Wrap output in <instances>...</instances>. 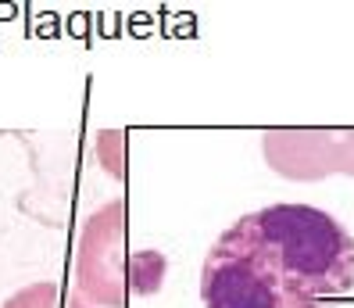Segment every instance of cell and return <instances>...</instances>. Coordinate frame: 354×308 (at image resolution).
<instances>
[{
    "mask_svg": "<svg viewBox=\"0 0 354 308\" xmlns=\"http://www.w3.org/2000/svg\"><path fill=\"white\" fill-rule=\"evenodd\" d=\"M75 294L86 305L122 308L129 294H154L165 276L158 251H129L126 201L115 197L97 208L75 240Z\"/></svg>",
    "mask_w": 354,
    "mask_h": 308,
    "instance_id": "obj_2",
    "label": "cell"
},
{
    "mask_svg": "<svg viewBox=\"0 0 354 308\" xmlns=\"http://www.w3.org/2000/svg\"><path fill=\"white\" fill-rule=\"evenodd\" d=\"M261 154L279 179H354V129H265Z\"/></svg>",
    "mask_w": 354,
    "mask_h": 308,
    "instance_id": "obj_3",
    "label": "cell"
},
{
    "mask_svg": "<svg viewBox=\"0 0 354 308\" xmlns=\"http://www.w3.org/2000/svg\"><path fill=\"white\" fill-rule=\"evenodd\" d=\"M354 291V237L311 204L240 215L201 265L204 308H337Z\"/></svg>",
    "mask_w": 354,
    "mask_h": 308,
    "instance_id": "obj_1",
    "label": "cell"
},
{
    "mask_svg": "<svg viewBox=\"0 0 354 308\" xmlns=\"http://www.w3.org/2000/svg\"><path fill=\"white\" fill-rule=\"evenodd\" d=\"M4 308H90L75 291L61 283H50V280H39V283H29L22 287L18 294H11L4 301Z\"/></svg>",
    "mask_w": 354,
    "mask_h": 308,
    "instance_id": "obj_4",
    "label": "cell"
}]
</instances>
